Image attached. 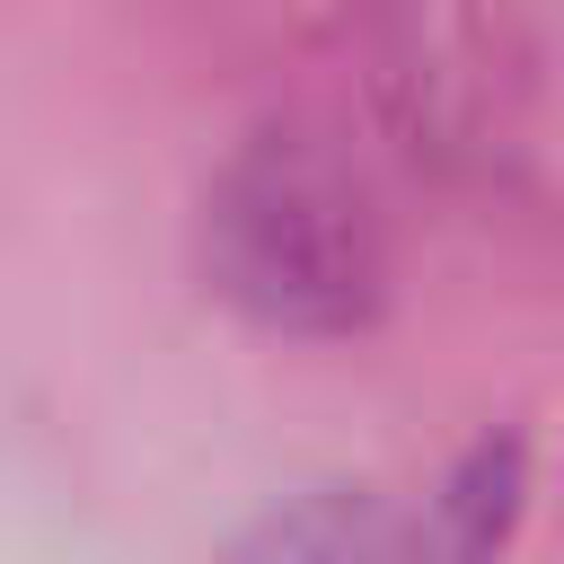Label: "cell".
Wrapping results in <instances>:
<instances>
[{"mask_svg":"<svg viewBox=\"0 0 564 564\" xmlns=\"http://www.w3.org/2000/svg\"><path fill=\"white\" fill-rule=\"evenodd\" d=\"M203 273L273 335H352L379 308V220L317 141H247L203 194Z\"/></svg>","mask_w":564,"mask_h":564,"instance_id":"6da1fadb","label":"cell"},{"mask_svg":"<svg viewBox=\"0 0 564 564\" xmlns=\"http://www.w3.org/2000/svg\"><path fill=\"white\" fill-rule=\"evenodd\" d=\"M220 564H414V538L361 485H317L273 502L256 529H238Z\"/></svg>","mask_w":564,"mask_h":564,"instance_id":"7a4b0ae2","label":"cell"},{"mask_svg":"<svg viewBox=\"0 0 564 564\" xmlns=\"http://www.w3.org/2000/svg\"><path fill=\"white\" fill-rule=\"evenodd\" d=\"M511 502H520V449L511 441H485L432 494V520L414 538V564H494V546L511 529Z\"/></svg>","mask_w":564,"mask_h":564,"instance_id":"3957f363","label":"cell"}]
</instances>
